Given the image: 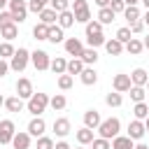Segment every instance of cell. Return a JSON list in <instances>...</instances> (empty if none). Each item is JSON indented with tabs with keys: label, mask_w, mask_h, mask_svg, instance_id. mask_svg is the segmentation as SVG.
Masks as SVG:
<instances>
[{
	"label": "cell",
	"mask_w": 149,
	"mask_h": 149,
	"mask_svg": "<svg viewBox=\"0 0 149 149\" xmlns=\"http://www.w3.org/2000/svg\"><path fill=\"white\" fill-rule=\"evenodd\" d=\"M86 42H88V47H102L105 44V35L102 33H95V35H86Z\"/></svg>",
	"instance_id": "38"
},
{
	"label": "cell",
	"mask_w": 149,
	"mask_h": 149,
	"mask_svg": "<svg viewBox=\"0 0 149 149\" xmlns=\"http://www.w3.org/2000/svg\"><path fill=\"white\" fill-rule=\"evenodd\" d=\"M142 49H144V44H142V40H137V37H130V40L123 44V51H128L130 56H137V54H142Z\"/></svg>",
	"instance_id": "19"
},
{
	"label": "cell",
	"mask_w": 149,
	"mask_h": 149,
	"mask_svg": "<svg viewBox=\"0 0 149 149\" xmlns=\"http://www.w3.org/2000/svg\"><path fill=\"white\" fill-rule=\"evenodd\" d=\"M79 79H81V84H84V86H93V84L98 81V72H95L93 68L84 65V70L79 72Z\"/></svg>",
	"instance_id": "14"
},
{
	"label": "cell",
	"mask_w": 149,
	"mask_h": 149,
	"mask_svg": "<svg viewBox=\"0 0 149 149\" xmlns=\"http://www.w3.org/2000/svg\"><path fill=\"white\" fill-rule=\"evenodd\" d=\"M0 37H5V42H12L14 37H19L16 23H2V26H0Z\"/></svg>",
	"instance_id": "17"
},
{
	"label": "cell",
	"mask_w": 149,
	"mask_h": 149,
	"mask_svg": "<svg viewBox=\"0 0 149 149\" xmlns=\"http://www.w3.org/2000/svg\"><path fill=\"white\" fill-rule=\"evenodd\" d=\"M147 79H149V74H147L144 68H135V70L130 72V81H133V86H144Z\"/></svg>",
	"instance_id": "20"
},
{
	"label": "cell",
	"mask_w": 149,
	"mask_h": 149,
	"mask_svg": "<svg viewBox=\"0 0 149 149\" xmlns=\"http://www.w3.org/2000/svg\"><path fill=\"white\" fill-rule=\"evenodd\" d=\"M144 86H147V88H149V79H147V84H144Z\"/></svg>",
	"instance_id": "61"
},
{
	"label": "cell",
	"mask_w": 149,
	"mask_h": 149,
	"mask_svg": "<svg viewBox=\"0 0 149 149\" xmlns=\"http://www.w3.org/2000/svg\"><path fill=\"white\" fill-rule=\"evenodd\" d=\"M112 86H114V91H116V93H128V88L133 86V81H130V74H114V79H112Z\"/></svg>",
	"instance_id": "9"
},
{
	"label": "cell",
	"mask_w": 149,
	"mask_h": 149,
	"mask_svg": "<svg viewBox=\"0 0 149 149\" xmlns=\"http://www.w3.org/2000/svg\"><path fill=\"white\" fill-rule=\"evenodd\" d=\"M98 7H109V0H93Z\"/></svg>",
	"instance_id": "52"
},
{
	"label": "cell",
	"mask_w": 149,
	"mask_h": 149,
	"mask_svg": "<svg viewBox=\"0 0 149 149\" xmlns=\"http://www.w3.org/2000/svg\"><path fill=\"white\" fill-rule=\"evenodd\" d=\"M142 44H144V49H149V35H147V37L142 40Z\"/></svg>",
	"instance_id": "55"
},
{
	"label": "cell",
	"mask_w": 149,
	"mask_h": 149,
	"mask_svg": "<svg viewBox=\"0 0 149 149\" xmlns=\"http://www.w3.org/2000/svg\"><path fill=\"white\" fill-rule=\"evenodd\" d=\"M56 19H58V14H56L51 7H44V9L40 12V21H42V23H47V26L56 23Z\"/></svg>",
	"instance_id": "29"
},
{
	"label": "cell",
	"mask_w": 149,
	"mask_h": 149,
	"mask_svg": "<svg viewBox=\"0 0 149 149\" xmlns=\"http://www.w3.org/2000/svg\"><path fill=\"white\" fill-rule=\"evenodd\" d=\"M105 102H107L109 107H121L123 95H121V93H116V91H112V93H107V95H105Z\"/></svg>",
	"instance_id": "36"
},
{
	"label": "cell",
	"mask_w": 149,
	"mask_h": 149,
	"mask_svg": "<svg viewBox=\"0 0 149 149\" xmlns=\"http://www.w3.org/2000/svg\"><path fill=\"white\" fill-rule=\"evenodd\" d=\"M130 37H133V33H130V28H128V26H123V28H119V30H116V40H119L121 44H126Z\"/></svg>",
	"instance_id": "43"
},
{
	"label": "cell",
	"mask_w": 149,
	"mask_h": 149,
	"mask_svg": "<svg viewBox=\"0 0 149 149\" xmlns=\"http://www.w3.org/2000/svg\"><path fill=\"white\" fill-rule=\"evenodd\" d=\"M49 5V0H28V12H35V14H40L44 7Z\"/></svg>",
	"instance_id": "41"
},
{
	"label": "cell",
	"mask_w": 149,
	"mask_h": 149,
	"mask_svg": "<svg viewBox=\"0 0 149 149\" xmlns=\"http://www.w3.org/2000/svg\"><path fill=\"white\" fill-rule=\"evenodd\" d=\"M65 105H68V100H65V95H63V93H56V95H51V98H49V107H51L54 112L65 109Z\"/></svg>",
	"instance_id": "26"
},
{
	"label": "cell",
	"mask_w": 149,
	"mask_h": 149,
	"mask_svg": "<svg viewBox=\"0 0 149 149\" xmlns=\"http://www.w3.org/2000/svg\"><path fill=\"white\" fill-rule=\"evenodd\" d=\"M74 135H77V142H79V144H91V142H93V128H86V126H84V128H79Z\"/></svg>",
	"instance_id": "27"
},
{
	"label": "cell",
	"mask_w": 149,
	"mask_h": 149,
	"mask_svg": "<svg viewBox=\"0 0 149 149\" xmlns=\"http://www.w3.org/2000/svg\"><path fill=\"white\" fill-rule=\"evenodd\" d=\"M102 47H105V51H107L109 56H119V54L123 51V44H121L116 37H112V40H105V44H102Z\"/></svg>",
	"instance_id": "21"
},
{
	"label": "cell",
	"mask_w": 149,
	"mask_h": 149,
	"mask_svg": "<svg viewBox=\"0 0 149 149\" xmlns=\"http://www.w3.org/2000/svg\"><path fill=\"white\" fill-rule=\"evenodd\" d=\"M74 14V23H88L91 21V9H81V12H72Z\"/></svg>",
	"instance_id": "42"
},
{
	"label": "cell",
	"mask_w": 149,
	"mask_h": 149,
	"mask_svg": "<svg viewBox=\"0 0 149 149\" xmlns=\"http://www.w3.org/2000/svg\"><path fill=\"white\" fill-rule=\"evenodd\" d=\"M95 130L100 133V137H105V140H112V137H116V135H119V130H121V121H119L116 116L102 119V121H100V126H98Z\"/></svg>",
	"instance_id": "2"
},
{
	"label": "cell",
	"mask_w": 149,
	"mask_h": 149,
	"mask_svg": "<svg viewBox=\"0 0 149 149\" xmlns=\"http://www.w3.org/2000/svg\"><path fill=\"white\" fill-rule=\"evenodd\" d=\"M30 63H33V68H35V70L44 72V70H49L51 58H49V54H47L44 49H35V51L30 54Z\"/></svg>",
	"instance_id": "5"
},
{
	"label": "cell",
	"mask_w": 149,
	"mask_h": 149,
	"mask_svg": "<svg viewBox=\"0 0 149 149\" xmlns=\"http://www.w3.org/2000/svg\"><path fill=\"white\" fill-rule=\"evenodd\" d=\"M144 133H147V130H144V121H140V119H133V121L128 123V133H126V135H128L130 140L140 142V140L144 137Z\"/></svg>",
	"instance_id": "7"
},
{
	"label": "cell",
	"mask_w": 149,
	"mask_h": 149,
	"mask_svg": "<svg viewBox=\"0 0 149 149\" xmlns=\"http://www.w3.org/2000/svg\"><path fill=\"white\" fill-rule=\"evenodd\" d=\"M37 149H54V140L47 137V135H40L37 137Z\"/></svg>",
	"instance_id": "44"
},
{
	"label": "cell",
	"mask_w": 149,
	"mask_h": 149,
	"mask_svg": "<svg viewBox=\"0 0 149 149\" xmlns=\"http://www.w3.org/2000/svg\"><path fill=\"white\" fill-rule=\"evenodd\" d=\"M109 9H112L114 14H121V12L126 9V2H123V0H109Z\"/></svg>",
	"instance_id": "46"
},
{
	"label": "cell",
	"mask_w": 149,
	"mask_h": 149,
	"mask_svg": "<svg viewBox=\"0 0 149 149\" xmlns=\"http://www.w3.org/2000/svg\"><path fill=\"white\" fill-rule=\"evenodd\" d=\"M81 70H84V61H81V58H72V61H68V68H65L68 74L74 77V74H79Z\"/></svg>",
	"instance_id": "31"
},
{
	"label": "cell",
	"mask_w": 149,
	"mask_h": 149,
	"mask_svg": "<svg viewBox=\"0 0 149 149\" xmlns=\"http://www.w3.org/2000/svg\"><path fill=\"white\" fill-rule=\"evenodd\" d=\"M33 93H35V91H33V81H30V79H26V77H21V79L16 81V95H19V98H23V100H28Z\"/></svg>",
	"instance_id": "11"
},
{
	"label": "cell",
	"mask_w": 149,
	"mask_h": 149,
	"mask_svg": "<svg viewBox=\"0 0 149 149\" xmlns=\"http://www.w3.org/2000/svg\"><path fill=\"white\" fill-rule=\"evenodd\" d=\"M49 5H51V9H54L56 14H61V12L70 9V0H49Z\"/></svg>",
	"instance_id": "40"
},
{
	"label": "cell",
	"mask_w": 149,
	"mask_h": 149,
	"mask_svg": "<svg viewBox=\"0 0 149 149\" xmlns=\"http://www.w3.org/2000/svg\"><path fill=\"white\" fill-rule=\"evenodd\" d=\"M114 16H116V14H114V12L109 9V7H100V9H98V16H95V19H98V21H100L102 26H107V23H112V21H114Z\"/></svg>",
	"instance_id": "28"
},
{
	"label": "cell",
	"mask_w": 149,
	"mask_h": 149,
	"mask_svg": "<svg viewBox=\"0 0 149 149\" xmlns=\"http://www.w3.org/2000/svg\"><path fill=\"white\" fill-rule=\"evenodd\" d=\"M126 5H140V0H123Z\"/></svg>",
	"instance_id": "56"
},
{
	"label": "cell",
	"mask_w": 149,
	"mask_h": 149,
	"mask_svg": "<svg viewBox=\"0 0 149 149\" xmlns=\"http://www.w3.org/2000/svg\"><path fill=\"white\" fill-rule=\"evenodd\" d=\"M2 105H5V95L0 93V107H2Z\"/></svg>",
	"instance_id": "59"
},
{
	"label": "cell",
	"mask_w": 149,
	"mask_h": 149,
	"mask_svg": "<svg viewBox=\"0 0 149 149\" xmlns=\"http://www.w3.org/2000/svg\"><path fill=\"white\" fill-rule=\"evenodd\" d=\"M121 14L126 16V21H128V23H133V21H137V19L142 16V12H140V7H137V5H126V9H123Z\"/></svg>",
	"instance_id": "24"
},
{
	"label": "cell",
	"mask_w": 149,
	"mask_h": 149,
	"mask_svg": "<svg viewBox=\"0 0 149 149\" xmlns=\"http://www.w3.org/2000/svg\"><path fill=\"white\" fill-rule=\"evenodd\" d=\"M2 107H7V112H21L23 109V98H19V95H12V98H5V105Z\"/></svg>",
	"instance_id": "22"
},
{
	"label": "cell",
	"mask_w": 149,
	"mask_h": 149,
	"mask_svg": "<svg viewBox=\"0 0 149 149\" xmlns=\"http://www.w3.org/2000/svg\"><path fill=\"white\" fill-rule=\"evenodd\" d=\"M58 26L65 30V28H70V26H74V14H72V9H65V12H61L58 14Z\"/></svg>",
	"instance_id": "23"
},
{
	"label": "cell",
	"mask_w": 149,
	"mask_h": 149,
	"mask_svg": "<svg viewBox=\"0 0 149 149\" xmlns=\"http://www.w3.org/2000/svg\"><path fill=\"white\" fill-rule=\"evenodd\" d=\"M77 149H84V144H81V147H77Z\"/></svg>",
	"instance_id": "62"
},
{
	"label": "cell",
	"mask_w": 149,
	"mask_h": 149,
	"mask_svg": "<svg viewBox=\"0 0 149 149\" xmlns=\"http://www.w3.org/2000/svg\"><path fill=\"white\" fill-rule=\"evenodd\" d=\"M54 149H72V147H70L68 142H63V140H61V142H56V144H54Z\"/></svg>",
	"instance_id": "51"
},
{
	"label": "cell",
	"mask_w": 149,
	"mask_h": 149,
	"mask_svg": "<svg viewBox=\"0 0 149 149\" xmlns=\"http://www.w3.org/2000/svg\"><path fill=\"white\" fill-rule=\"evenodd\" d=\"M65 68H68V61H65L63 56H56V58L49 63V70H51L54 74H63V72H65Z\"/></svg>",
	"instance_id": "25"
},
{
	"label": "cell",
	"mask_w": 149,
	"mask_h": 149,
	"mask_svg": "<svg viewBox=\"0 0 149 149\" xmlns=\"http://www.w3.org/2000/svg\"><path fill=\"white\" fill-rule=\"evenodd\" d=\"M109 142H112V149H133L135 147V140H130L128 135H116Z\"/></svg>",
	"instance_id": "15"
},
{
	"label": "cell",
	"mask_w": 149,
	"mask_h": 149,
	"mask_svg": "<svg viewBox=\"0 0 149 149\" xmlns=\"http://www.w3.org/2000/svg\"><path fill=\"white\" fill-rule=\"evenodd\" d=\"M140 19H142V23H144V26H149V9H147V12H144V16H140Z\"/></svg>",
	"instance_id": "53"
},
{
	"label": "cell",
	"mask_w": 149,
	"mask_h": 149,
	"mask_svg": "<svg viewBox=\"0 0 149 149\" xmlns=\"http://www.w3.org/2000/svg\"><path fill=\"white\" fill-rule=\"evenodd\" d=\"M44 130H47L44 119H42V116H33L30 123H28V135H30V137H40V135H44Z\"/></svg>",
	"instance_id": "10"
},
{
	"label": "cell",
	"mask_w": 149,
	"mask_h": 149,
	"mask_svg": "<svg viewBox=\"0 0 149 149\" xmlns=\"http://www.w3.org/2000/svg\"><path fill=\"white\" fill-rule=\"evenodd\" d=\"M63 47H65L68 56H72V58H79L81 51H84V44H81V40H77V37H68V40L63 42Z\"/></svg>",
	"instance_id": "8"
},
{
	"label": "cell",
	"mask_w": 149,
	"mask_h": 149,
	"mask_svg": "<svg viewBox=\"0 0 149 149\" xmlns=\"http://www.w3.org/2000/svg\"><path fill=\"white\" fill-rule=\"evenodd\" d=\"M2 23H14V19H12V12H5V9L0 12V26H2Z\"/></svg>",
	"instance_id": "49"
},
{
	"label": "cell",
	"mask_w": 149,
	"mask_h": 149,
	"mask_svg": "<svg viewBox=\"0 0 149 149\" xmlns=\"http://www.w3.org/2000/svg\"><path fill=\"white\" fill-rule=\"evenodd\" d=\"M47 35H49V26L40 21V23L33 28V37H35V40H47Z\"/></svg>",
	"instance_id": "34"
},
{
	"label": "cell",
	"mask_w": 149,
	"mask_h": 149,
	"mask_svg": "<svg viewBox=\"0 0 149 149\" xmlns=\"http://www.w3.org/2000/svg\"><path fill=\"white\" fill-rule=\"evenodd\" d=\"M128 28H130V33L135 35V33H140V30L144 28V23H142V19H137V21H133V23H128Z\"/></svg>",
	"instance_id": "48"
},
{
	"label": "cell",
	"mask_w": 149,
	"mask_h": 149,
	"mask_svg": "<svg viewBox=\"0 0 149 149\" xmlns=\"http://www.w3.org/2000/svg\"><path fill=\"white\" fill-rule=\"evenodd\" d=\"M47 40L51 42V44H61V42H65V35H63V28L61 26H49V35H47Z\"/></svg>",
	"instance_id": "18"
},
{
	"label": "cell",
	"mask_w": 149,
	"mask_h": 149,
	"mask_svg": "<svg viewBox=\"0 0 149 149\" xmlns=\"http://www.w3.org/2000/svg\"><path fill=\"white\" fill-rule=\"evenodd\" d=\"M140 2H142V5H144V7L149 9V0H140Z\"/></svg>",
	"instance_id": "60"
},
{
	"label": "cell",
	"mask_w": 149,
	"mask_h": 149,
	"mask_svg": "<svg viewBox=\"0 0 149 149\" xmlns=\"http://www.w3.org/2000/svg\"><path fill=\"white\" fill-rule=\"evenodd\" d=\"M14 133H16V126H14V121H9V119H2V121H0V144H12V137H14Z\"/></svg>",
	"instance_id": "6"
},
{
	"label": "cell",
	"mask_w": 149,
	"mask_h": 149,
	"mask_svg": "<svg viewBox=\"0 0 149 149\" xmlns=\"http://www.w3.org/2000/svg\"><path fill=\"white\" fill-rule=\"evenodd\" d=\"M12 147L14 149H30V135H28V130L26 133L23 130H16L14 137H12Z\"/></svg>",
	"instance_id": "12"
},
{
	"label": "cell",
	"mask_w": 149,
	"mask_h": 149,
	"mask_svg": "<svg viewBox=\"0 0 149 149\" xmlns=\"http://www.w3.org/2000/svg\"><path fill=\"white\" fill-rule=\"evenodd\" d=\"M81 9H88V2L86 0H72V12H81Z\"/></svg>",
	"instance_id": "47"
},
{
	"label": "cell",
	"mask_w": 149,
	"mask_h": 149,
	"mask_svg": "<svg viewBox=\"0 0 149 149\" xmlns=\"http://www.w3.org/2000/svg\"><path fill=\"white\" fill-rule=\"evenodd\" d=\"M9 12L14 23H23L28 19V2L26 0H9Z\"/></svg>",
	"instance_id": "4"
},
{
	"label": "cell",
	"mask_w": 149,
	"mask_h": 149,
	"mask_svg": "<svg viewBox=\"0 0 149 149\" xmlns=\"http://www.w3.org/2000/svg\"><path fill=\"white\" fill-rule=\"evenodd\" d=\"M14 51H16V49L12 47V42H0V58H5V61H7V58H12V56H14Z\"/></svg>",
	"instance_id": "39"
},
{
	"label": "cell",
	"mask_w": 149,
	"mask_h": 149,
	"mask_svg": "<svg viewBox=\"0 0 149 149\" xmlns=\"http://www.w3.org/2000/svg\"><path fill=\"white\" fill-rule=\"evenodd\" d=\"M86 26V35H95V33H102V23L98 21V19H91L88 23H84Z\"/></svg>",
	"instance_id": "37"
},
{
	"label": "cell",
	"mask_w": 149,
	"mask_h": 149,
	"mask_svg": "<svg viewBox=\"0 0 149 149\" xmlns=\"http://www.w3.org/2000/svg\"><path fill=\"white\" fill-rule=\"evenodd\" d=\"M28 63H30V51H28L26 47H19V49L14 51V56L9 58V70L23 72V70L28 68Z\"/></svg>",
	"instance_id": "3"
},
{
	"label": "cell",
	"mask_w": 149,
	"mask_h": 149,
	"mask_svg": "<svg viewBox=\"0 0 149 149\" xmlns=\"http://www.w3.org/2000/svg\"><path fill=\"white\" fill-rule=\"evenodd\" d=\"M128 93H130V100H133V102H142L144 95H147V88H144V86H130Z\"/></svg>",
	"instance_id": "32"
},
{
	"label": "cell",
	"mask_w": 149,
	"mask_h": 149,
	"mask_svg": "<svg viewBox=\"0 0 149 149\" xmlns=\"http://www.w3.org/2000/svg\"><path fill=\"white\" fill-rule=\"evenodd\" d=\"M144 130L149 133V114H147V119H144Z\"/></svg>",
	"instance_id": "58"
},
{
	"label": "cell",
	"mask_w": 149,
	"mask_h": 149,
	"mask_svg": "<svg viewBox=\"0 0 149 149\" xmlns=\"http://www.w3.org/2000/svg\"><path fill=\"white\" fill-rule=\"evenodd\" d=\"M133 114H135V119H140V121H144L147 119V114H149V105L142 100V102H135V107H133Z\"/></svg>",
	"instance_id": "33"
},
{
	"label": "cell",
	"mask_w": 149,
	"mask_h": 149,
	"mask_svg": "<svg viewBox=\"0 0 149 149\" xmlns=\"http://www.w3.org/2000/svg\"><path fill=\"white\" fill-rule=\"evenodd\" d=\"M7 72H9V63H7L5 58H0V77H5Z\"/></svg>",
	"instance_id": "50"
},
{
	"label": "cell",
	"mask_w": 149,
	"mask_h": 149,
	"mask_svg": "<svg viewBox=\"0 0 149 149\" xmlns=\"http://www.w3.org/2000/svg\"><path fill=\"white\" fill-rule=\"evenodd\" d=\"M70 130H72V128H70V119L61 116V119H56V121H54V133H56L58 137H65Z\"/></svg>",
	"instance_id": "16"
},
{
	"label": "cell",
	"mask_w": 149,
	"mask_h": 149,
	"mask_svg": "<svg viewBox=\"0 0 149 149\" xmlns=\"http://www.w3.org/2000/svg\"><path fill=\"white\" fill-rule=\"evenodd\" d=\"M5 5H9V0H0V12L5 9Z\"/></svg>",
	"instance_id": "57"
},
{
	"label": "cell",
	"mask_w": 149,
	"mask_h": 149,
	"mask_svg": "<svg viewBox=\"0 0 149 149\" xmlns=\"http://www.w3.org/2000/svg\"><path fill=\"white\" fill-rule=\"evenodd\" d=\"M72 84H74L72 74H68V72L58 74V88H61V91H68V88H72Z\"/></svg>",
	"instance_id": "35"
},
{
	"label": "cell",
	"mask_w": 149,
	"mask_h": 149,
	"mask_svg": "<svg viewBox=\"0 0 149 149\" xmlns=\"http://www.w3.org/2000/svg\"><path fill=\"white\" fill-rule=\"evenodd\" d=\"M93 149H112V142L105 140V137H93Z\"/></svg>",
	"instance_id": "45"
},
{
	"label": "cell",
	"mask_w": 149,
	"mask_h": 149,
	"mask_svg": "<svg viewBox=\"0 0 149 149\" xmlns=\"http://www.w3.org/2000/svg\"><path fill=\"white\" fill-rule=\"evenodd\" d=\"M79 58L84 61V65H93V63L98 61V51H95L93 47H88V49L84 47V51H81V56H79Z\"/></svg>",
	"instance_id": "30"
},
{
	"label": "cell",
	"mask_w": 149,
	"mask_h": 149,
	"mask_svg": "<svg viewBox=\"0 0 149 149\" xmlns=\"http://www.w3.org/2000/svg\"><path fill=\"white\" fill-rule=\"evenodd\" d=\"M133 149H149V147H147V144H144V142H137V144H135V147H133Z\"/></svg>",
	"instance_id": "54"
},
{
	"label": "cell",
	"mask_w": 149,
	"mask_h": 149,
	"mask_svg": "<svg viewBox=\"0 0 149 149\" xmlns=\"http://www.w3.org/2000/svg\"><path fill=\"white\" fill-rule=\"evenodd\" d=\"M49 107V95L47 93H33L26 102V109L33 114V116H42V112Z\"/></svg>",
	"instance_id": "1"
},
{
	"label": "cell",
	"mask_w": 149,
	"mask_h": 149,
	"mask_svg": "<svg viewBox=\"0 0 149 149\" xmlns=\"http://www.w3.org/2000/svg\"><path fill=\"white\" fill-rule=\"evenodd\" d=\"M100 121H102V119H100V112H98V109H86V112H84V126H86V128H93V130H95V128L100 126Z\"/></svg>",
	"instance_id": "13"
}]
</instances>
